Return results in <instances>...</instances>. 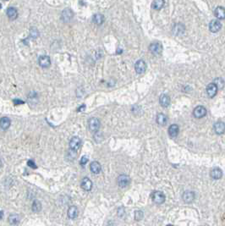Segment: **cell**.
Returning <instances> with one entry per match:
<instances>
[{
  "mask_svg": "<svg viewBox=\"0 0 225 226\" xmlns=\"http://www.w3.org/2000/svg\"><path fill=\"white\" fill-rule=\"evenodd\" d=\"M92 21L96 25H102L104 22V16L102 14H96L92 17Z\"/></svg>",
  "mask_w": 225,
  "mask_h": 226,
  "instance_id": "obj_24",
  "label": "cell"
},
{
  "mask_svg": "<svg viewBox=\"0 0 225 226\" xmlns=\"http://www.w3.org/2000/svg\"><path fill=\"white\" fill-rule=\"evenodd\" d=\"M165 4V2L162 1V0H156V1H153L152 3V8L156 9V10H159L164 6Z\"/></svg>",
  "mask_w": 225,
  "mask_h": 226,
  "instance_id": "obj_26",
  "label": "cell"
},
{
  "mask_svg": "<svg viewBox=\"0 0 225 226\" xmlns=\"http://www.w3.org/2000/svg\"><path fill=\"white\" fill-rule=\"evenodd\" d=\"M38 63H39V65L41 67L48 68L51 65V60L48 56L43 55L39 58Z\"/></svg>",
  "mask_w": 225,
  "mask_h": 226,
  "instance_id": "obj_9",
  "label": "cell"
},
{
  "mask_svg": "<svg viewBox=\"0 0 225 226\" xmlns=\"http://www.w3.org/2000/svg\"><path fill=\"white\" fill-rule=\"evenodd\" d=\"M166 226H174V225H173V224H167Z\"/></svg>",
  "mask_w": 225,
  "mask_h": 226,
  "instance_id": "obj_35",
  "label": "cell"
},
{
  "mask_svg": "<svg viewBox=\"0 0 225 226\" xmlns=\"http://www.w3.org/2000/svg\"><path fill=\"white\" fill-rule=\"evenodd\" d=\"M179 132V127L177 125H172L169 128V135L171 137H176Z\"/></svg>",
  "mask_w": 225,
  "mask_h": 226,
  "instance_id": "obj_19",
  "label": "cell"
},
{
  "mask_svg": "<svg viewBox=\"0 0 225 226\" xmlns=\"http://www.w3.org/2000/svg\"><path fill=\"white\" fill-rule=\"evenodd\" d=\"M78 216V209L75 206H71L68 209V217L71 219H74Z\"/></svg>",
  "mask_w": 225,
  "mask_h": 226,
  "instance_id": "obj_21",
  "label": "cell"
},
{
  "mask_svg": "<svg viewBox=\"0 0 225 226\" xmlns=\"http://www.w3.org/2000/svg\"><path fill=\"white\" fill-rule=\"evenodd\" d=\"M27 165L29 167H31L32 169H36V165L34 163V161H32V160H29L27 162Z\"/></svg>",
  "mask_w": 225,
  "mask_h": 226,
  "instance_id": "obj_31",
  "label": "cell"
},
{
  "mask_svg": "<svg viewBox=\"0 0 225 226\" xmlns=\"http://www.w3.org/2000/svg\"><path fill=\"white\" fill-rule=\"evenodd\" d=\"M135 70L137 74H143L146 70V63L144 60H138L135 64Z\"/></svg>",
  "mask_w": 225,
  "mask_h": 226,
  "instance_id": "obj_7",
  "label": "cell"
},
{
  "mask_svg": "<svg viewBox=\"0 0 225 226\" xmlns=\"http://www.w3.org/2000/svg\"><path fill=\"white\" fill-rule=\"evenodd\" d=\"M2 165H3V162H2V159L0 158V168L2 167Z\"/></svg>",
  "mask_w": 225,
  "mask_h": 226,
  "instance_id": "obj_34",
  "label": "cell"
},
{
  "mask_svg": "<svg viewBox=\"0 0 225 226\" xmlns=\"http://www.w3.org/2000/svg\"><path fill=\"white\" fill-rule=\"evenodd\" d=\"M80 144H81V140L77 137V136H74L73 138L71 139L70 142V148L73 152H77L78 149L80 147Z\"/></svg>",
  "mask_w": 225,
  "mask_h": 226,
  "instance_id": "obj_5",
  "label": "cell"
},
{
  "mask_svg": "<svg viewBox=\"0 0 225 226\" xmlns=\"http://www.w3.org/2000/svg\"><path fill=\"white\" fill-rule=\"evenodd\" d=\"M157 123L159 125H165L167 124V117L164 114H158L157 115Z\"/></svg>",
  "mask_w": 225,
  "mask_h": 226,
  "instance_id": "obj_27",
  "label": "cell"
},
{
  "mask_svg": "<svg viewBox=\"0 0 225 226\" xmlns=\"http://www.w3.org/2000/svg\"><path fill=\"white\" fill-rule=\"evenodd\" d=\"M206 115V109L203 106H197L194 109L193 115L196 119H201L205 117Z\"/></svg>",
  "mask_w": 225,
  "mask_h": 226,
  "instance_id": "obj_6",
  "label": "cell"
},
{
  "mask_svg": "<svg viewBox=\"0 0 225 226\" xmlns=\"http://www.w3.org/2000/svg\"><path fill=\"white\" fill-rule=\"evenodd\" d=\"M9 223L12 224V225H15L17 224H19L20 223V216L18 215V214H11V215H9Z\"/></svg>",
  "mask_w": 225,
  "mask_h": 226,
  "instance_id": "obj_23",
  "label": "cell"
},
{
  "mask_svg": "<svg viewBox=\"0 0 225 226\" xmlns=\"http://www.w3.org/2000/svg\"><path fill=\"white\" fill-rule=\"evenodd\" d=\"M13 103H14L15 105H18V104H23L24 102L22 101V100H20V99H14L13 100Z\"/></svg>",
  "mask_w": 225,
  "mask_h": 226,
  "instance_id": "obj_32",
  "label": "cell"
},
{
  "mask_svg": "<svg viewBox=\"0 0 225 226\" xmlns=\"http://www.w3.org/2000/svg\"><path fill=\"white\" fill-rule=\"evenodd\" d=\"M152 199L156 204H162L163 202H165V195L162 193V191H154L153 193L152 194Z\"/></svg>",
  "mask_w": 225,
  "mask_h": 226,
  "instance_id": "obj_1",
  "label": "cell"
},
{
  "mask_svg": "<svg viewBox=\"0 0 225 226\" xmlns=\"http://www.w3.org/2000/svg\"><path fill=\"white\" fill-rule=\"evenodd\" d=\"M195 197H196V195L191 190L185 191L183 193V195H182V199L186 203H190V202H193L194 200H195Z\"/></svg>",
  "mask_w": 225,
  "mask_h": 226,
  "instance_id": "obj_8",
  "label": "cell"
},
{
  "mask_svg": "<svg viewBox=\"0 0 225 226\" xmlns=\"http://www.w3.org/2000/svg\"><path fill=\"white\" fill-rule=\"evenodd\" d=\"M159 103L161 104V106H162L163 108H167L170 104L169 97L167 94H162L159 98Z\"/></svg>",
  "mask_w": 225,
  "mask_h": 226,
  "instance_id": "obj_17",
  "label": "cell"
},
{
  "mask_svg": "<svg viewBox=\"0 0 225 226\" xmlns=\"http://www.w3.org/2000/svg\"><path fill=\"white\" fill-rule=\"evenodd\" d=\"M149 50L152 53H153L154 55H159L161 54V53L162 51V46L160 43H152L149 46Z\"/></svg>",
  "mask_w": 225,
  "mask_h": 226,
  "instance_id": "obj_2",
  "label": "cell"
},
{
  "mask_svg": "<svg viewBox=\"0 0 225 226\" xmlns=\"http://www.w3.org/2000/svg\"><path fill=\"white\" fill-rule=\"evenodd\" d=\"M173 32L175 35H182L185 32V26L182 24H176L173 28Z\"/></svg>",
  "mask_w": 225,
  "mask_h": 226,
  "instance_id": "obj_25",
  "label": "cell"
},
{
  "mask_svg": "<svg viewBox=\"0 0 225 226\" xmlns=\"http://www.w3.org/2000/svg\"><path fill=\"white\" fill-rule=\"evenodd\" d=\"M90 170H91V171L93 174L97 175V174H99V173L101 172L102 167H101V164H100L98 162L94 161V162H92V163L90 164Z\"/></svg>",
  "mask_w": 225,
  "mask_h": 226,
  "instance_id": "obj_16",
  "label": "cell"
},
{
  "mask_svg": "<svg viewBox=\"0 0 225 226\" xmlns=\"http://www.w3.org/2000/svg\"><path fill=\"white\" fill-rule=\"evenodd\" d=\"M130 183V178L129 175H121L118 176V185L121 188L128 187Z\"/></svg>",
  "mask_w": 225,
  "mask_h": 226,
  "instance_id": "obj_4",
  "label": "cell"
},
{
  "mask_svg": "<svg viewBox=\"0 0 225 226\" xmlns=\"http://www.w3.org/2000/svg\"><path fill=\"white\" fill-rule=\"evenodd\" d=\"M4 217V212L3 211H0V219H2Z\"/></svg>",
  "mask_w": 225,
  "mask_h": 226,
  "instance_id": "obj_33",
  "label": "cell"
},
{
  "mask_svg": "<svg viewBox=\"0 0 225 226\" xmlns=\"http://www.w3.org/2000/svg\"><path fill=\"white\" fill-rule=\"evenodd\" d=\"M73 17V12L71 11L70 9H64L62 13V19L63 20V21L67 22V21H70V20L72 19Z\"/></svg>",
  "mask_w": 225,
  "mask_h": 226,
  "instance_id": "obj_22",
  "label": "cell"
},
{
  "mask_svg": "<svg viewBox=\"0 0 225 226\" xmlns=\"http://www.w3.org/2000/svg\"><path fill=\"white\" fill-rule=\"evenodd\" d=\"M214 15L217 17V19L219 20H223L225 18V10L224 9L219 6V7H217L215 11H214Z\"/></svg>",
  "mask_w": 225,
  "mask_h": 226,
  "instance_id": "obj_20",
  "label": "cell"
},
{
  "mask_svg": "<svg viewBox=\"0 0 225 226\" xmlns=\"http://www.w3.org/2000/svg\"><path fill=\"white\" fill-rule=\"evenodd\" d=\"M143 216H144V214L141 210H137L135 212V219L137 220V221H140L143 218Z\"/></svg>",
  "mask_w": 225,
  "mask_h": 226,
  "instance_id": "obj_29",
  "label": "cell"
},
{
  "mask_svg": "<svg viewBox=\"0 0 225 226\" xmlns=\"http://www.w3.org/2000/svg\"><path fill=\"white\" fill-rule=\"evenodd\" d=\"M6 13H7V15L9 18V20H14L18 17V11L14 7H9L6 10Z\"/></svg>",
  "mask_w": 225,
  "mask_h": 226,
  "instance_id": "obj_14",
  "label": "cell"
},
{
  "mask_svg": "<svg viewBox=\"0 0 225 226\" xmlns=\"http://www.w3.org/2000/svg\"><path fill=\"white\" fill-rule=\"evenodd\" d=\"M88 125H89L90 131H92V132H97L99 130L100 125H101L100 120L97 118H91V119H89Z\"/></svg>",
  "mask_w": 225,
  "mask_h": 226,
  "instance_id": "obj_3",
  "label": "cell"
},
{
  "mask_svg": "<svg viewBox=\"0 0 225 226\" xmlns=\"http://www.w3.org/2000/svg\"><path fill=\"white\" fill-rule=\"evenodd\" d=\"M32 209L35 213H39L40 211L42 210V204H41V202L39 201H37V200H35L33 202V203H32Z\"/></svg>",
  "mask_w": 225,
  "mask_h": 226,
  "instance_id": "obj_28",
  "label": "cell"
},
{
  "mask_svg": "<svg viewBox=\"0 0 225 226\" xmlns=\"http://www.w3.org/2000/svg\"><path fill=\"white\" fill-rule=\"evenodd\" d=\"M222 25L219 20H212L209 24V30L211 32H217L221 29Z\"/></svg>",
  "mask_w": 225,
  "mask_h": 226,
  "instance_id": "obj_11",
  "label": "cell"
},
{
  "mask_svg": "<svg viewBox=\"0 0 225 226\" xmlns=\"http://www.w3.org/2000/svg\"><path fill=\"white\" fill-rule=\"evenodd\" d=\"M88 162V158H87V156H83L81 159H80V163L81 164V165H85L86 163Z\"/></svg>",
  "mask_w": 225,
  "mask_h": 226,
  "instance_id": "obj_30",
  "label": "cell"
},
{
  "mask_svg": "<svg viewBox=\"0 0 225 226\" xmlns=\"http://www.w3.org/2000/svg\"><path fill=\"white\" fill-rule=\"evenodd\" d=\"M10 125H11V120L8 117H3V118L0 119V127L4 131L8 130L9 126H10Z\"/></svg>",
  "mask_w": 225,
  "mask_h": 226,
  "instance_id": "obj_13",
  "label": "cell"
},
{
  "mask_svg": "<svg viewBox=\"0 0 225 226\" xmlns=\"http://www.w3.org/2000/svg\"><path fill=\"white\" fill-rule=\"evenodd\" d=\"M224 123L222 121H218L214 125V131L217 133V135H222L224 133Z\"/></svg>",
  "mask_w": 225,
  "mask_h": 226,
  "instance_id": "obj_15",
  "label": "cell"
},
{
  "mask_svg": "<svg viewBox=\"0 0 225 226\" xmlns=\"http://www.w3.org/2000/svg\"><path fill=\"white\" fill-rule=\"evenodd\" d=\"M80 187H81L83 190L90 191L92 189V181L89 178H84L81 180Z\"/></svg>",
  "mask_w": 225,
  "mask_h": 226,
  "instance_id": "obj_12",
  "label": "cell"
},
{
  "mask_svg": "<svg viewBox=\"0 0 225 226\" xmlns=\"http://www.w3.org/2000/svg\"><path fill=\"white\" fill-rule=\"evenodd\" d=\"M210 175H211V177L214 180H219V179L222 178V176H223V172L220 169H218V168H215V169H213L212 170V171L210 172Z\"/></svg>",
  "mask_w": 225,
  "mask_h": 226,
  "instance_id": "obj_18",
  "label": "cell"
},
{
  "mask_svg": "<svg viewBox=\"0 0 225 226\" xmlns=\"http://www.w3.org/2000/svg\"><path fill=\"white\" fill-rule=\"evenodd\" d=\"M217 86L214 83H210L207 85L206 87V93L209 98H213L215 97V95L217 94Z\"/></svg>",
  "mask_w": 225,
  "mask_h": 226,
  "instance_id": "obj_10",
  "label": "cell"
}]
</instances>
